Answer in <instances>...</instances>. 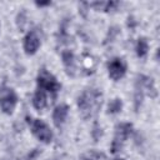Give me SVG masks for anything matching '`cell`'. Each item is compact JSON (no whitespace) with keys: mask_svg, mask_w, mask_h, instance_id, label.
<instances>
[{"mask_svg":"<svg viewBox=\"0 0 160 160\" xmlns=\"http://www.w3.org/2000/svg\"><path fill=\"white\" fill-rule=\"evenodd\" d=\"M40 46V38L35 30L29 31L24 38V51L28 55H34Z\"/></svg>","mask_w":160,"mask_h":160,"instance_id":"ba28073f","label":"cell"},{"mask_svg":"<svg viewBox=\"0 0 160 160\" xmlns=\"http://www.w3.org/2000/svg\"><path fill=\"white\" fill-rule=\"evenodd\" d=\"M131 131H132V125L130 122H120L116 125L115 136H114V140L111 144V151L112 152H118L121 150L124 142L128 140Z\"/></svg>","mask_w":160,"mask_h":160,"instance_id":"8992f818","label":"cell"},{"mask_svg":"<svg viewBox=\"0 0 160 160\" xmlns=\"http://www.w3.org/2000/svg\"><path fill=\"white\" fill-rule=\"evenodd\" d=\"M148 50H149V44H148V40L145 38H140L136 42V54L139 58H144L146 54H148Z\"/></svg>","mask_w":160,"mask_h":160,"instance_id":"7c38bea8","label":"cell"},{"mask_svg":"<svg viewBox=\"0 0 160 160\" xmlns=\"http://www.w3.org/2000/svg\"><path fill=\"white\" fill-rule=\"evenodd\" d=\"M115 160H124V159H115Z\"/></svg>","mask_w":160,"mask_h":160,"instance_id":"9a60e30c","label":"cell"},{"mask_svg":"<svg viewBox=\"0 0 160 160\" xmlns=\"http://www.w3.org/2000/svg\"><path fill=\"white\" fill-rule=\"evenodd\" d=\"M85 160H89V159H85Z\"/></svg>","mask_w":160,"mask_h":160,"instance_id":"2e32d148","label":"cell"},{"mask_svg":"<svg viewBox=\"0 0 160 160\" xmlns=\"http://www.w3.org/2000/svg\"><path fill=\"white\" fill-rule=\"evenodd\" d=\"M121 109H122V101L119 98L112 99L108 105V112L109 114H118L121 111Z\"/></svg>","mask_w":160,"mask_h":160,"instance_id":"4fadbf2b","label":"cell"},{"mask_svg":"<svg viewBox=\"0 0 160 160\" xmlns=\"http://www.w3.org/2000/svg\"><path fill=\"white\" fill-rule=\"evenodd\" d=\"M26 121L30 126L31 132L41 141L45 144H49L52 140V131L51 129L48 126L46 122H44L40 119H34L30 116H26Z\"/></svg>","mask_w":160,"mask_h":160,"instance_id":"3957f363","label":"cell"},{"mask_svg":"<svg viewBox=\"0 0 160 160\" xmlns=\"http://www.w3.org/2000/svg\"><path fill=\"white\" fill-rule=\"evenodd\" d=\"M145 92H148L152 98H155L158 95L154 80L149 76H145V75H138L136 80H135V89H134V106H135V110L140 109Z\"/></svg>","mask_w":160,"mask_h":160,"instance_id":"7a4b0ae2","label":"cell"},{"mask_svg":"<svg viewBox=\"0 0 160 160\" xmlns=\"http://www.w3.org/2000/svg\"><path fill=\"white\" fill-rule=\"evenodd\" d=\"M108 72L111 80L118 81L126 74V62L121 58H114L108 64Z\"/></svg>","mask_w":160,"mask_h":160,"instance_id":"52a82bcc","label":"cell"},{"mask_svg":"<svg viewBox=\"0 0 160 160\" xmlns=\"http://www.w3.org/2000/svg\"><path fill=\"white\" fill-rule=\"evenodd\" d=\"M18 104V95L14 89L2 86L0 89V108L5 114H12Z\"/></svg>","mask_w":160,"mask_h":160,"instance_id":"5b68a950","label":"cell"},{"mask_svg":"<svg viewBox=\"0 0 160 160\" xmlns=\"http://www.w3.org/2000/svg\"><path fill=\"white\" fill-rule=\"evenodd\" d=\"M38 89L45 91V92H51L56 94L60 90V84L56 80V78L49 72L46 69H41L38 74Z\"/></svg>","mask_w":160,"mask_h":160,"instance_id":"277c9868","label":"cell"},{"mask_svg":"<svg viewBox=\"0 0 160 160\" xmlns=\"http://www.w3.org/2000/svg\"><path fill=\"white\" fill-rule=\"evenodd\" d=\"M32 105L38 110L44 109L46 106V92L42 91V90H40V89H38L36 92L32 96Z\"/></svg>","mask_w":160,"mask_h":160,"instance_id":"8fae6325","label":"cell"},{"mask_svg":"<svg viewBox=\"0 0 160 160\" xmlns=\"http://www.w3.org/2000/svg\"><path fill=\"white\" fill-rule=\"evenodd\" d=\"M102 95L98 89H86L78 98V106L84 118H91L101 106Z\"/></svg>","mask_w":160,"mask_h":160,"instance_id":"6da1fadb","label":"cell"},{"mask_svg":"<svg viewBox=\"0 0 160 160\" xmlns=\"http://www.w3.org/2000/svg\"><path fill=\"white\" fill-rule=\"evenodd\" d=\"M51 2L50 1H46V2H36L38 6H45V5H50Z\"/></svg>","mask_w":160,"mask_h":160,"instance_id":"5bb4252c","label":"cell"},{"mask_svg":"<svg viewBox=\"0 0 160 160\" xmlns=\"http://www.w3.org/2000/svg\"><path fill=\"white\" fill-rule=\"evenodd\" d=\"M68 112H69V106L68 105H65V104L58 105L54 109V112H52V121H54V124L56 126H61L65 122V120H66Z\"/></svg>","mask_w":160,"mask_h":160,"instance_id":"9c48e42d","label":"cell"},{"mask_svg":"<svg viewBox=\"0 0 160 160\" xmlns=\"http://www.w3.org/2000/svg\"><path fill=\"white\" fill-rule=\"evenodd\" d=\"M61 58H62V62H64V66L66 68L68 72L70 75H72L75 71V56H74L72 51H70V50L62 51Z\"/></svg>","mask_w":160,"mask_h":160,"instance_id":"30bf717a","label":"cell"}]
</instances>
